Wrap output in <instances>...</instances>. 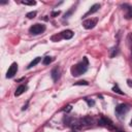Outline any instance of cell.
Wrapping results in <instances>:
<instances>
[{"label":"cell","mask_w":132,"mask_h":132,"mask_svg":"<svg viewBox=\"0 0 132 132\" xmlns=\"http://www.w3.org/2000/svg\"><path fill=\"white\" fill-rule=\"evenodd\" d=\"M111 51H112V53L110 54V57H114L118 54V48H114L113 47V48H111Z\"/></svg>","instance_id":"ffe728a7"},{"label":"cell","mask_w":132,"mask_h":132,"mask_svg":"<svg viewBox=\"0 0 132 132\" xmlns=\"http://www.w3.org/2000/svg\"><path fill=\"white\" fill-rule=\"evenodd\" d=\"M26 90H27V87H26L25 85H21V86H19V87L16 88L14 95H15V96H20V95H22Z\"/></svg>","instance_id":"7c38bea8"},{"label":"cell","mask_w":132,"mask_h":132,"mask_svg":"<svg viewBox=\"0 0 132 132\" xmlns=\"http://www.w3.org/2000/svg\"><path fill=\"white\" fill-rule=\"evenodd\" d=\"M22 3L25 4V5H35L36 4V2L33 1V0H23Z\"/></svg>","instance_id":"2e32d148"},{"label":"cell","mask_w":132,"mask_h":132,"mask_svg":"<svg viewBox=\"0 0 132 132\" xmlns=\"http://www.w3.org/2000/svg\"><path fill=\"white\" fill-rule=\"evenodd\" d=\"M99 8H100V4H98V3H96V4L92 5V6H91V8L89 9V11L84 15V18H85V16H88L89 14H93V13H95L96 11H98V10H99Z\"/></svg>","instance_id":"9c48e42d"},{"label":"cell","mask_w":132,"mask_h":132,"mask_svg":"<svg viewBox=\"0 0 132 132\" xmlns=\"http://www.w3.org/2000/svg\"><path fill=\"white\" fill-rule=\"evenodd\" d=\"M71 132H75V131H71Z\"/></svg>","instance_id":"484cf974"},{"label":"cell","mask_w":132,"mask_h":132,"mask_svg":"<svg viewBox=\"0 0 132 132\" xmlns=\"http://www.w3.org/2000/svg\"><path fill=\"white\" fill-rule=\"evenodd\" d=\"M45 30V26L42 25V24H34L33 26L30 27L29 29V32L31 34H34V35H38V34H41L42 32H44Z\"/></svg>","instance_id":"7a4b0ae2"},{"label":"cell","mask_w":132,"mask_h":132,"mask_svg":"<svg viewBox=\"0 0 132 132\" xmlns=\"http://www.w3.org/2000/svg\"><path fill=\"white\" fill-rule=\"evenodd\" d=\"M70 110H71V106H70V105H67V106H65V108H64V111L68 112V111H70Z\"/></svg>","instance_id":"7402d4cb"},{"label":"cell","mask_w":132,"mask_h":132,"mask_svg":"<svg viewBox=\"0 0 132 132\" xmlns=\"http://www.w3.org/2000/svg\"><path fill=\"white\" fill-rule=\"evenodd\" d=\"M52 61H53V58H52V57H44L43 60H42V63H43L44 65H47V64H50Z\"/></svg>","instance_id":"9a60e30c"},{"label":"cell","mask_w":132,"mask_h":132,"mask_svg":"<svg viewBox=\"0 0 132 132\" xmlns=\"http://www.w3.org/2000/svg\"><path fill=\"white\" fill-rule=\"evenodd\" d=\"M79 122H80L81 127L82 126H89V125H91L93 123V119L91 117H89V116H86V117L79 119Z\"/></svg>","instance_id":"ba28073f"},{"label":"cell","mask_w":132,"mask_h":132,"mask_svg":"<svg viewBox=\"0 0 132 132\" xmlns=\"http://www.w3.org/2000/svg\"><path fill=\"white\" fill-rule=\"evenodd\" d=\"M59 73H60V72H59V69H58V68H54V69L52 70L51 76H52V78H53L54 81H57V80H58V78H59V76H60Z\"/></svg>","instance_id":"8fae6325"},{"label":"cell","mask_w":132,"mask_h":132,"mask_svg":"<svg viewBox=\"0 0 132 132\" xmlns=\"http://www.w3.org/2000/svg\"><path fill=\"white\" fill-rule=\"evenodd\" d=\"M60 13V11H54L53 13H52V16H56V15H58Z\"/></svg>","instance_id":"cb8c5ba5"},{"label":"cell","mask_w":132,"mask_h":132,"mask_svg":"<svg viewBox=\"0 0 132 132\" xmlns=\"http://www.w3.org/2000/svg\"><path fill=\"white\" fill-rule=\"evenodd\" d=\"M118 132H124V131H121V130H120V131H118Z\"/></svg>","instance_id":"d4e9b609"},{"label":"cell","mask_w":132,"mask_h":132,"mask_svg":"<svg viewBox=\"0 0 132 132\" xmlns=\"http://www.w3.org/2000/svg\"><path fill=\"white\" fill-rule=\"evenodd\" d=\"M127 85H128L130 88H132V79H127Z\"/></svg>","instance_id":"603a6c76"},{"label":"cell","mask_w":132,"mask_h":132,"mask_svg":"<svg viewBox=\"0 0 132 132\" xmlns=\"http://www.w3.org/2000/svg\"><path fill=\"white\" fill-rule=\"evenodd\" d=\"M61 36L64 39H70V38L73 37V32L71 30H65V31H63L61 33Z\"/></svg>","instance_id":"30bf717a"},{"label":"cell","mask_w":132,"mask_h":132,"mask_svg":"<svg viewBox=\"0 0 132 132\" xmlns=\"http://www.w3.org/2000/svg\"><path fill=\"white\" fill-rule=\"evenodd\" d=\"M127 41H128V45H129V50H130V55H131V59H132V33L128 34Z\"/></svg>","instance_id":"4fadbf2b"},{"label":"cell","mask_w":132,"mask_h":132,"mask_svg":"<svg viewBox=\"0 0 132 132\" xmlns=\"http://www.w3.org/2000/svg\"><path fill=\"white\" fill-rule=\"evenodd\" d=\"M98 125H99V126H102V127H106L107 129H110V130H112V129L114 128L113 125H112V123H111V121H109L108 119H106V118H104V117H101V118L99 119Z\"/></svg>","instance_id":"3957f363"},{"label":"cell","mask_w":132,"mask_h":132,"mask_svg":"<svg viewBox=\"0 0 132 132\" xmlns=\"http://www.w3.org/2000/svg\"><path fill=\"white\" fill-rule=\"evenodd\" d=\"M128 110H129V107H128L127 104H120V105H118L116 107V112L118 114H120V116L121 114H125Z\"/></svg>","instance_id":"52a82bcc"},{"label":"cell","mask_w":132,"mask_h":132,"mask_svg":"<svg viewBox=\"0 0 132 132\" xmlns=\"http://www.w3.org/2000/svg\"><path fill=\"white\" fill-rule=\"evenodd\" d=\"M88 65H89L88 59L85 57L81 62L75 64V65L71 68V74H72L73 76H79V75H81L82 73H85V72L87 71Z\"/></svg>","instance_id":"6da1fadb"},{"label":"cell","mask_w":132,"mask_h":132,"mask_svg":"<svg viewBox=\"0 0 132 132\" xmlns=\"http://www.w3.org/2000/svg\"><path fill=\"white\" fill-rule=\"evenodd\" d=\"M35 15H36V11H31V12H28L26 16L28 19H33V18H35Z\"/></svg>","instance_id":"d6986e66"},{"label":"cell","mask_w":132,"mask_h":132,"mask_svg":"<svg viewBox=\"0 0 132 132\" xmlns=\"http://www.w3.org/2000/svg\"><path fill=\"white\" fill-rule=\"evenodd\" d=\"M122 7H123V10L125 11V18L127 20L131 19L132 18V6L129 4H123Z\"/></svg>","instance_id":"8992f818"},{"label":"cell","mask_w":132,"mask_h":132,"mask_svg":"<svg viewBox=\"0 0 132 132\" xmlns=\"http://www.w3.org/2000/svg\"><path fill=\"white\" fill-rule=\"evenodd\" d=\"M81 85H84V86H88L89 82L86 81V80H79V81H77V82L74 84V86H81Z\"/></svg>","instance_id":"e0dca14e"},{"label":"cell","mask_w":132,"mask_h":132,"mask_svg":"<svg viewBox=\"0 0 132 132\" xmlns=\"http://www.w3.org/2000/svg\"><path fill=\"white\" fill-rule=\"evenodd\" d=\"M16 71H18V64L16 63H12L10 65V67L8 68L7 72H6V77L7 78H10V77L14 76V74L16 73Z\"/></svg>","instance_id":"277c9868"},{"label":"cell","mask_w":132,"mask_h":132,"mask_svg":"<svg viewBox=\"0 0 132 132\" xmlns=\"http://www.w3.org/2000/svg\"><path fill=\"white\" fill-rule=\"evenodd\" d=\"M96 24H97V19H89L82 23V26L85 29H92L95 27Z\"/></svg>","instance_id":"5b68a950"},{"label":"cell","mask_w":132,"mask_h":132,"mask_svg":"<svg viewBox=\"0 0 132 132\" xmlns=\"http://www.w3.org/2000/svg\"><path fill=\"white\" fill-rule=\"evenodd\" d=\"M40 61H41V58H40V57H36V58H35L33 61H31V63H30V64H29V66H28V69H30V68H32L33 66L37 65V64H38Z\"/></svg>","instance_id":"5bb4252c"},{"label":"cell","mask_w":132,"mask_h":132,"mask_svg":"<svg viewBox=\"0 0 132 132\" xmlns=\"http://www.w3.org/2000/svg\"><path fill=\"white\" fill-rule=\"evenodd\" d=\"M112 91H113V92H116V93H118V94H120V95H124V93L119 89V87H118V86H114V87L112 88Z\"/></svg>","instance_id":"ac0fdd59"},{"label":"cell","mask_w":132,"mask_h":132,"mask_svg":"<svg viewBox=\"0 0 132 132\" xmlns=\"http://www.w3.org/2000/svg\"><path fill=\"white\" fill-rule=\"evenodd\" d=\"M85 100L87 101V103H88V104H89L90 106H93V105L95 104V102H94L93 100H89V99H87V98H85Z\"/></svg>","instance_id":"44dd1931"}]
</instances>
